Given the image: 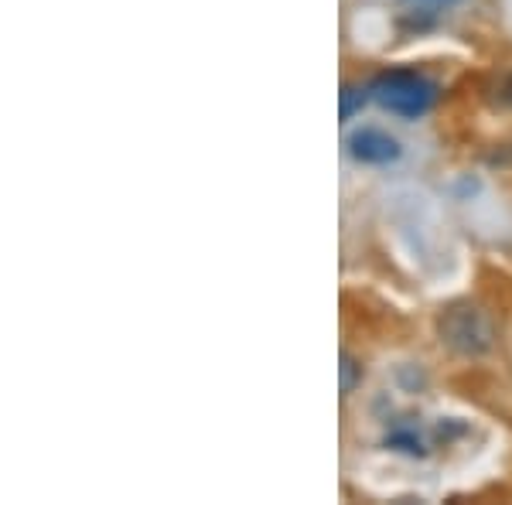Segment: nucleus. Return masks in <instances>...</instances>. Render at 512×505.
<instances>
[{"label": "nucleus", "mask_w": 512, "mask_h": 505, "mask_svg": "<svg viewBox=\"0 0 512 505\" xmlns=\"http://www.w3.org/2000/svg\"><path fill=\"white\" fill-rule=\"evenodd\" d=\"M437 335L451 352L465 355V359H478L495 345V328L489 314L468 301H454L437 314Z\"/></svg>", "instance_id": "nucleus-1"}, {"label": "nucleus", "mask_w": 512, "mask_h": 505, "mask_svg": "<svg viewBox=\"0 0 512 505\" xmlns=\"http://www.w3.org/2000/svg\"><path fill=\"white\" fill-rule=\"evenodd\" d=\"M369 93L383 110L396 113V117H424L427 110L434 106L437 99V86L427 76L420 72H410V69H393V72H383L376 76V82L369 86Z\"/></svg>", "instance_id": "nucleus-2"}, {"label": "nucleus", "mask_w": 512, "mask_h": 505, "mask_svg": "<svg viewBox=\"0 0 512 505\" xmlns=\"http://www.w3.org/2000/svg\"><path fill=\"white\" fill-rule=\"evenodd\" d=\"M349 154L362 164H390L396 161L400 151V140L390 137L379 127H362L349 137Z\"/></svg>", "instance_id": "nucleus-3"}, {"label": "nucleus", "mask_w": 512, "mask_h": 505, "mask_svg": "<svg viewBox=\"0 0 512 505\" xmlns=\"http://www.w3.org/2000/svg\"><path fill=\"white\" fill-rule=\"evenodd\" d=\"M338 99H342V106H338V113H342V120H352L355 113L362 110V103H366V93H362L359 86H352V82H345L342 93H338Z\"/></svg>", "instance_id": "nucleus-4"}, {"label": "nucleus", "mask_w": 512, "mask_h": 505, "mask_svg": "<svg viewBox=\"0 0 512 505\" xmlns=\"http://www.w3.org/2000/svg\"><path fill=\"white\" fill-rule=\"evenodd\" d=\"M386 444L396 447V451H403V454H414V458H424V454H427L424 447H420L414 430H393V434L386 437Z\"/></svg>", "instance_id": "nucleus-5"}, {"label": "nucleus", "mask_w": 512, "mask_h": 505, "mask_svg": "<svg viewBox=\"0 0 512 505\" xmlns=\"http://www.w3.org/2000/svg\"><path fill=\"white\" fill-rule=\"evenodd\" d=\"M338 376H342V396H349L352 389L362 383V366L352 359L349 352H342V366H338Z\"/></svg>", "instance_id": "nucleus-6"}, {"label": "nucleus", "mask_w": 512, "mask_h": 505, "mask_svg": "<svg viewBox=\"0 0 512 505\" xmlns=\"http://www.w3.org/2000/svg\"><path fill=\"white\" fill-rule=\"evenodd\" d=\"M495 103L512 106V72H509V76H502L499 86H495Z\"/></svg>", "instance_id": "nucleus-7"}, {"label": "nucleus", "mask_w": 512, "mask_h": 505, "mask_svg": "<svg viewBox=\"0 0 512 505\" xmlns=\"http://www.w3.org/2000/svg\"><path fill=\"white\" fill-rule=\"evenodd\" d=\"M427 4H454V0H427Z\"/></svg>", "instance_id": "nucleus-8"}]
</instances>
